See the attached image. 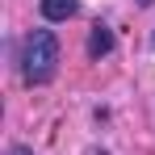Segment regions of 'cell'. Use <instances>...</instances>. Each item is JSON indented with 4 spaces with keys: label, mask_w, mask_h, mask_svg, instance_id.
I'll use <instances>...</instances> for the list:
<instances>
[{
    "label": "cell",
    "mask_w": 155,
    "mask_h": 155,
    "mask_svg": "<svg viewBox=\"0 0 155 155\" xmlns=\"http://www.w3.org/2000/svg\"><path fill=\"white\" fill-rule=\"evenodd\" d=\"M109 51H113V34L105 25H92V34H88V54L101 59V54H109Z\"/></svg>",
    "instance_id": "7a4b0ae2"
},
{
    "label": "cell",
    "mask_w": 155,
    "mask_h": 155,
    "mask_svg": "<svg viewBox=\"0 0 155 155\" xmlns=\"http://www.w3.org/2000/svg\"><path fill=\"white\" fill-rule=\"evenodd\" d=\"M92 155H97V151H92ZM101 155H105V151H101Z\"/></svg>",
    "instance_id": "52a82bcc"
},
{
    "label": "cell",
    "mask_w": 155,
    "mask_h": 155,
    "mask_svg": "<svg viewBox=\"0 0 155 155\" xmlns=\"http://www.w3.org/2000/svg\"><path fill=\"white\" fill-rule=\"evenodd\" d=\"M151 46H155V38H151Z\"/></svg>",
    "instance_id": "8992f818"
},
{
    "label": "cell",
    "mask_w": 155,
    "mask_h": 155,
    "mask_svg": "<svg viewBox=\"0 0 155 155\" xmlns=\"http://www.w3.org/2000/svg\"><path fill=\"white\" fill-rule=\"evenodd\" d=\"M59 71V38L51 29H34L21 46V76L25 84H51Z\"/></svg>",
    "instance_id": "6da1fadb"
},
{
    "label": "cell",
    "mask_w": 155,
    "mask_h": 155,
    "mask_svg": "<svg viewBox=\"0 0 155 155\" xmlns=\"http://www.w3.org/2000/svg\"><path fill=\"white\" fill-rule=\"evenodd\" d=\"M138 4H151V0H138Z\"/></svg>",
    "instance_id": "5b68a950"
},
{
    "label": "cell",
    "mask_w": 155,
    "mask_h": 155,
    "mask_svg": "<svg viewBox=\"0 0 155 155\" xmlns=\"http://www.w3.org/2000/svg\"><path fill=\"white\" fill-rule=\"evenodd\" d=\"M76 13V0H42V17L46 21H67Z\"/></svg>",
    "instance_id": "3957f363"
},
{
    "label": "cell",
    "mask_w": 155,
    "mask_h": 155,
    "mask_svg": "<svg viewBox=\"0 0 155 155\" xmlns=\"http://www.w3.org/2000/svg\"><path fill=\"white\" fill-rule=\"evenodd\" d=\"M8 155H34V151H29V147H13Z\"/></svg>",
    "instance_id": "277c9868"
}]
</instances>
